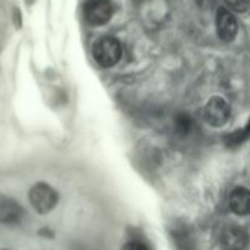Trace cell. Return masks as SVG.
<instances>
[{"mask_svg": "<svg viewBox=\"0 0 250 250\" xmlns=\"http://www.w3.org/2000/svg\"><path fill=\"white\" fill-rule=\"evenodd\" d=\"M29 202L39 214H48L56 207L58 193L46 183H37L29 190Z\"/></svg>", "mask_w": 250, "mask_h": 250, "instance_id": "obj_3", "label": "cell"}, {"mask_svg": "<svg viewBox=\"0 0 250 250\" xmlns=\"http://www.w3.org/2000/svg\"><path fill=\"white\" fill-rule=\"evenodd\" d=\"M216 29L220 39L231 42L236 38L238 32V22L236 17L226 7H220L216 12Z\"/></svg>", "mask_w": 250, "mask_h": 250, "instance_id": "obj_5", "label": "cell"}, {"mask_svg": "<svg viewBox=\"0 0 250 250\" xmlns=\"http://www.w3.org/2000/svg\"><path fill=\"white\" fill-rule=\"evenodd\" d=\"M121 250H150V248L141 241H129L122 247Z\"/></svg>", "mask_w": 250, "mask_h": 250, "instance_id": "obj_13", "label": "cell"}, {"mask_svg": "<svg viewBox=\"0 0 250 250\" xmlns=\"http://www.w3.org/2000/svg\"><path fill=\"white\" fill-rule=\"evenodd\" d=\"M247 137H248V127L244 129H237V131L232 132V133H229V136L226 137L225 141H226L227 146L233 148V146H241V144L246 141Z\"/></svg>", "mask_w": 250, "mask_h": 250, "instance_id": "obj_11", "label": "cell"}, {"mask_svg": "<svg viewBox=\"0 0 250 250\" xmlns=\"http://www.w3.org/2000/svg\"><path fill=\"white\" fill-rule=\"evenodd\" d=\"M229 207L237 215H248L249 212V190L238 187L229 195Z\"/></svg>", "mask_w": 250, "mask_h": 250, "instance_id": "obj_9", "label": "cell"}, {"mask_svg": "<svg viewBox=\"0 0 250 250\" xmlns=\"http://www.w3.org/2000/svg\"><path fill=\"white\" fill-rule=\"evenodd\" d=\"M204 119L214 127H221L229 121L231 116L229 105L224 98L212 97L204 107Z\"/></svg>", "mask_w": 250, "mask_h": 250, "instance_id": "obj_4", "label": "cell"}, {"mask_svg": "<svg viewBox=\"0 0 250 250\" xmlns=\"http://www.w3.org/2000/svg\"><path fill=\"white\" fill-rule=\"evenodd\" d=\"M227 6L237 12H246L249 6V0H225Z\"/></svg>", "mask_w": 250, "mask_h": 250, "instance_id": "obj_12", "label": "cell"}, {"mask_svg": "<svg viewBox=\"0 0 250 250\" xmlns=\"http://www.w3.org/2000/svg\"><path fill=\"white\" fill-rule=\"evenodd\" d=\"M23 210L20 204L10 198L0 200V222L5 225H16L21 221Z\"/></svg>", "mask_w": 250, "mask_h": 250, "instance_id": "obj_7", "label": "cell"}, {"mask_svg": "<svg viewBox=\"0 0 250 250\" xmlns=\"http://www.w3.org/2000/svg\"><path fill=\"white\" fill-rule=\"evenodd\" d=\"M221 246L224 250H246L248 236L239 227H229L221 234Z\"/></svg>", "mask_w": 250, "mask_h": 250, "instance_id": "obj_6", "label": "cell"}, {"mask_svg": "<svg viewBox=\"0 0 250 250\" xmlns=\"http://www.w3.org/2000/svg\"><path fill=\"white\" fill-rule=\"evenodd\" d=\"M197 1L202 7H210L214 4V0H197Z\"/></svg>", "mask_w": 250, "mask_h": 250, "instance_id": "obj_14", "label": "cell"}, {"mask_svg": "<svg viewBox=\"0 0 250 250\" xmlns=\"http://www.w3.org/2000/svg\"><path fill=\"white\" fill-rule=\"evenodd\" d=\"M122 46L114 37H102L93 45V58L102 67H111L120 61Z\"/></svg>", "mask_w": 250, "mask_h": 250, "instance_id": "obj_1", "label": "cell"}, {"mask_svg": "<svg viewBox=\"0 0 250 250\" xmlns=\"http://www.w3.org/2000/svg\"><path fill=\"white\" fill-rule=\"evenodd\" d=\"M114 14L111 0H85L83 4V16L92 26L107 23Z\"/></svg>", "mask_w": 250, "mask_h": 250, "instance_id": "obj_2", "label": "cell"}, {"mask_svg": "<svg viewBox=\"0 0 250 250\" xmlns=\"http://www.w3.org/2000/svg\"><path fill=\"white\" fill-rule=\"evenodd\" d=\"M171 237L177 250H197L190 229L186 225H176L171 231Z\"/></svg>", "mask_w": 250, "mask_h": 250, "instance_id": "obj_8", "label": "cell"}, {"mask_svg": "<svg viewBox=\"0 0 250 250\" xmlns=\"http://www.w3.org/2000/svg\"><path fill=\"white\" fill-rule=\"evenodd\" d=\"M176 131L178 132L180 136H187L188 133H190V131L193 129V120L190 119L189 115L187 114H180L176 117Z\"/></svg>", "mask_w": 250, "mask_h": 250, "instance_id": "obj_10", "label": "cell"}]
</instances>
